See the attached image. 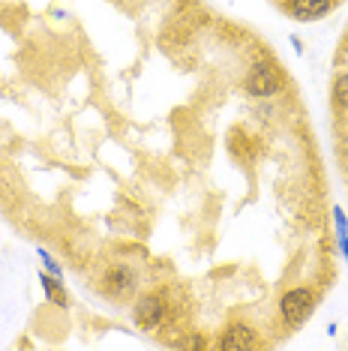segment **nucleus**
<instances>
[{"instance_id": "f257e3e1", "label": "nucleus", "mask_w": 348, "mask_h": 351, "mask_svg": "<svg viewBox=\"0 0 348 351\" xmlns=\"http://www.w3.org/2000/svg\"><path fill=\"white\" fill-rule=\"evenodd\" d=\"M312 306H315L312 291L310 289H295V291H288L286 298H282L279 313H282V318H286L288 324H303L306 318H310Z\"/></svg>"}, {"instance_id": "9b49d317", "label": "nucleus", "mask_w": 348, "mask_h": 351, "mask_svg": "<svg viewBox=\"0 0 348 351\" xmlns=\"http://www.w3.org/2000/svg\"><path fill=\"white\" fill-rule=\"evenodd\" d=\"M339 246H343V255H345V261H348V234H339Z\"/></svg>"}, {"instance_id": "f03ea898", "label": "nucleus", "mask_w": 348, "mask_h": 351, "mask_svg": "<svg viewBox=\"0 0 348 351\" xmlns=\"http://www.w3.org/2000/svg\"><path fill=\"white\" fill-rule=\"evenodd\" d=\"M279 84H282L279 73H276L273 66H267V63H258L247 78V90L252 97H273V93L279 90Z\"/></svg>"}, {"instance_id": "423d86ee", "label": "nucleus", "mask_w": 348, "mask_h": 351, "mask_svg": "<svg viewBox=\"0 0 348 351\" xmlns=\"http://www.w3.org/2000/svg\"><path fill=\"white\" fill-rule=\"evenodd\" d=\"M105 289L112 294H129L132 291V274L126 267H114L112 274L105 276Z\"/></svg>"}, {"instance_id": "7ed1b4c3", "label": "nucleus", "mask_w": 348, "mask_h": 351, "mask_svg": "<svg viewBox=\"0 0 348 351\" xmlns=\"http://www.w3.org/2000/svg\"><path fill=\"white\" fill-rule=\"evenodd\" d=\"M162 318V300L160 298H141L138 306H136V324L150 330V327H156Z\"/></svg>"}, {"instance_id": "1a4fd4ad", "label": "nucleus", "mask_w": 348, "mask_h": 351, "mask_svg": "<svg viewBox=\"0 0 348 351\" xmlns=\"http://www.w3.org/2000/svg\"><path fill=\"white\" fill-rule=\"evenodd\" d=\"M39 258H42V265H45V270H49V274H54V276H60V265H58V261H54V258H51V255H49V252H45V250H39Z\"/></svg>"}, {"instance_id": "20e7f679", "label": "nucleus", "mask_w": 348, "mask_h": 351, "mask_svg": "<svg viewBox=\"0 0 348 351\" xmlns=\"http://www.w3.org/2000/svg\"><path fill=\"white\" fill-rule=\"evenodd\" d=\"M330 6H334V0H291V15L300 21H312L330 12Z\"/></svg>"}, {"instance_id": "39448f33", "label": "nucleus", "mask_w": 348, "mask_h": 351, "mask_svg": "<svg viewBox=\"0 0 348 351\" xmlns=\"http://www.w3.org/2000/svg\"><path fill=\"white\" fill-rule=\"evenodd\" d=\"M249 346H256V337H252V330L243 324H234L223 337V348H249Z\"/></svg>"}, {"instance_id": "9d476101", "label": "nucleus", "mask_w": 348, "mask_h": 351, "mask_svg": "<svg viewBox=\"0 0 348 351\" xmlns=\"http://www.w3.org/2000/svg\"><path fill=\"white\" fill-rule=\"evenodd\" d=\"M334 219H336V231H339V234H348V217L343 213V207H334Z\"/></svg>"}, {"instance_id": "6e6552de", "label": "nucleus", "mask_w": 348, "mask_h": 351, "mask_svg": "<svg viewBox=\"0 0 348 351\" xmlns=\"http://www.w3.org/2000/svg\"><path fill=\"white\" fill-rule=\"evenodd\" d=\"M334 97H336V102L343 108H348V73H343L336 78V84H334Z\"/></svg>"}, {"instance_id": "0eeeda50", "label": "nucleus", "mask_w": 348, "mask_h": 351, "mask_svg": "<svg viewBox=\"0 0 348 351\" xmlns=\"http://www.w3.org/2000/svg\"><path fill=\"white\" fill-rule=\"evenodd\" d=\"M39 282H42V289H45V294H49V300L54 303V306H66V291H63V285H60V276L42 274Z\"/></svg>"}]
</instances>
